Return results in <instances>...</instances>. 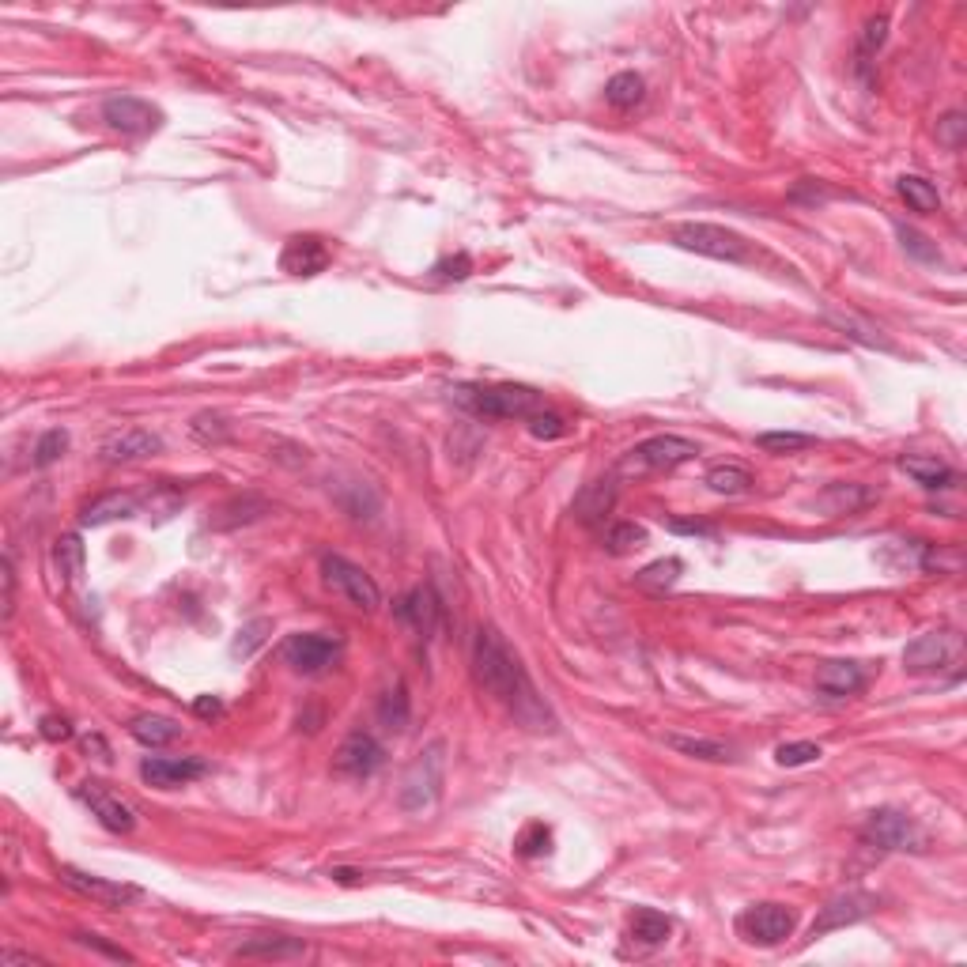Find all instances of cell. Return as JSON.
Returning <instances> with one entry per match:
<instances>
[{"label": "cell", "mask_w": 967, "mask_h": 967, "mask_svg": "<svg viewBox=\"0 0 967 967\" xmlns=\"http://www.w3.org/2000/svg\"><path fill=\"white\" fill-rule=\"evenodd\" d=\"M473 677L476 684L495 696L499 703H507L510 714L529 726V730H548L552 726V714L544 707V699L537 696L533 680L526 677L522 662L510 654V646L499 639V631L480 628L473 639Z\"/></svg>", "instance_id": "1"}, {"label": "cell", "mask_w": 967, "mask_h": 967, "mask_svg": "<svg viewBox=\"0 0 967 967\" xmlns=\"http://www.w3.org/2000/svg\"><path fill=\"white\" fill-rule=\"evenodd\" d=\"M458 405H465L476 416H492V420H529L544 408V393L533 386H458L454 390Z\"/></svg>", "instance_id": "2"}, {"label": "cell", "mask_w": 967, "mask_h": 967, "mask_svg": "<svg viewBox=\"0 0 967 967\" xmlns=\"http://www.w3.org/2000/svg\"><path fill=\"white\" fill-rule=\"evenodd\" d=\"M442 775H446V745L435 741L408 764L405 779H401V794H397L401 809L405 813H427L442 798Z\"/></svg>", "instance_id": "3"}, {"label": "cell", "mask_w": 967, "mask_h": 967, "mask_svg": "<svg viewBox=\"0 0 967 967\" xmlns=\"http://www.w3.org/2000/svg\"><path fill=\"white\" fill-rule=\"evenodd\" d=\"M673 242H677L680 250L714 257V261H730V265H741V261L752 257V246H748L745 238L737 235V231H730V227H718V223H699V220L677 223L673 227Z\"/></svg>", "instance_id": "4"}, {"label": "cell", "mask_w": 967, "mask_h": 967, "mask_svg": "<svg viewBox=\"0 0 967 967\" xmlns=\"http://www.w3.org/2000/svg\"><path fill=\"white\" fill-rule=\"evenodd\" d=\"M699 454V446L692 439H680V435H654L643 439L639 446H631L624 461H620V473L624 476H646V473H669L684 461H692Z\"/></svg>", "instance_id": "5"}, {"label": "cell", "mask_w": 967, "mask_h": 967, "mask_svg": "<svg viewBox=\"0 0 967 967\" xmlns=\"http://www.w3.org/2000/svg\"><path fill=\"white\" fill-rule=\"evenodd\" d=\"M322 575H325V586L329 590H337L352 609H363V612H374L378 605H382V590H378V582H374L359 563L344 560V556H325L322 560Z\"/></svg>", "instance_id": "6"}, {"label": "cell", "mask_w": 967, "mask_h": 967, "mask_svg": "<svg viewBox=\"0 0 967 967\" xmlns=\"http://www.w3.org/2000/svg\"><path fill=\"white\" fill-rule=\"evenodd\" d=\"M862 843L873 850H922L926 835L918 832V824L900 809H877L862 824Z\"/></svg>", "instance_id": "7"}, {"label": "cell", "mask_w": 967, "mask_h": 967, "mask_svg": "<svg viewBox=\"0 0 967 967\" xmlns=\"http://www.w3.org/2000/svg\"><path fill=\"white\" fill-rule=\"evenodd\" d=\"M102 121L121 136H148L163 125V110L136 95H110L102 102Z\"/></svg>", "instance_id": "8"}, {"label": "cell", "mask_w": 967, "mask_h": 967, "mask_svg": "<svg viewBox=\"0 0 967 967\" xmlns=\"http://www.w3.org/2000/svg\"><path fill=\"white\" fill-rule=\"evenodd\" d=\"M877 907H881V900H877L873 892H858V888L839 892V896H832V900L820 907V915H816L813 926H809V937H824V934H832V930L854 926V922H862V918L873 915Z\"/></svg>", "instance_id": "9"}, {"label": "cell", "mask_w": 967, "mask_h": 967, "mask_svg": "<svg viewBox=\"0 0 967 967\" xmlns=\"http://www.w3.org/2000/svg\"><path fill=\"white\" fill-rule=\"evenodd\" d=\"M737 934L752 945H779L794 934V911H786L782 903H756L737 918Z\"/></svg>", "instance_id": "10"}, {"label": "cell", "mask_w": 967, "mask_h": 967, "mask_svg": "<svg viewBox=\"0 0 967 967\" xmlns=\"http://www.w3.org/2000/svg\"><path fill=\"white\" fill-rule=\"evenodd\" d=\"M61 884L65 888H72V892H80L84 900L99 903V907H129V903H136L144 892L136 888V884H121V881H106V877H95V873H84V869L76 866H61Z\"/></svg>", "instance_id": "11"}, {"label": "cell", "mask_w": 967, "mask_h": 967, "mask_svg": "<svg viewBox=\"0 0 967 967\" xmlns=\"http://www.w3.org/2000/svg\"><path fill=\"white\" fill-rule=\"evenodd\" d=\"M340 658V643L337 639H329V635H291L288 643H284V662L295 669V673H306V677H314V673H325L329 665H337Z\"/></svg>", "instance_id": "12"}, {"label": "cell", "mask_w": 967, "mask_h": 967, "mask_svg": "<svg viewBox=\"0 0 967 967\" xmlns=\"http://www.w3.org/2000/svg\"><path fill=\"white\" fill-rule=\"evenodd\" d=\"M382 760H386L382 745L374 741L371 733L359 730V733H348L344 745L337 748L333 771H337V775H348V779H371L374 771L382 767Z\"/></svg>", "instance_id": "13"}, {"label": "cell", "mask_w": 967, "mask_h": 967, "mask_svg": "<svg viewBox=\"0 0 967 967\" xmlns=\"http://www.w3.org/2000/svg\"><path fill=\"white\" fill-rule=\"evenodd\" d=\"M208 764L197 756H148L140 764V779L155 786V790H174V786H186V782L201 779Z\"/></svg>", "instance_id": "14"}, {"label": "cell", "mask_w": 967, "mask_h": 967, "mask_svg": "<svg viewBox=\"0 0 967 967\" xmlns=\"http://www.w3.org/2000/svg\"><path fill=\"white\" fill-rule=\"evenodd\" d=\"M80 801H84L87 809H91V816L99 820L106 832L114 835H129L136 828V813L125 805L121 798H114L106 786H99V782H84L80 786Z\"/></svg>", "instance_id": "15"}, {"label": "cell", "mask_w": 967, "mask_h": 967, "mask_svg": "<svg viewBox=\"0 0 967 967\" xmlns=\"http://www.w3.org/2000/svg\"><path fill=\"white\" fill-rule=\"evenodd\" d=\"M956 650H960V643L952 639L949 631H930V635H918L915 643H907V650H903V665H907L911 673H934V669L952 665Z\"/></svg>", "instance_id": "16"}, {"label": "cell", "mask_w": 967, "mask_h": 967, "mask_svg": "<svg viewBox=\"0 0 967 967\" xmlns=\"http://www.w3.org/2000/svg\"><path fill=\"white\" fill-rule=\"evenodd\" d=\"M280 269L288 276H318L329 269V246L318 235H291L280 250Z\"/></svg>", "instance_id": "17"}, {"label": "cell", "mask_w": 967, "mask_h": 967, "mask_svg": "<svg viewBox=\"0 0 967 967\" xmlns=\"http://www.w3.org/2000/svg\"><path fill=\"white\" fill-rule=\"evenodd\" d=\"M397 616H401V620H405V624L416 631V635L431 639V635L439 631L442 605H439V597H435V590H431V586H416V590H408V594L397 601Z\"/></svg>", "instance_id": "18"}, {"label": "cell", "mask_w": 967, "mask_h": 967, "mask_svg": "<svg viewBox=\"0 0 967 967\" xmlns=\"http://www.w3.org/2000/svg\"><path fill=\"white\" fill-rule=\"evenodd\" d=\"M163 450V439L144 431V427H133V431H121L114 439L102 442L99 458L110 461V465H121V461H144Z\"/></svg>", "instance_id": "19"}, {"label": "cell", "mask_w": 967, "mask_h": 967, "mask_svg": "<svg viewBox=\"0 0 967 967\" xmlns=\"http://www.w3.org/2000/svg\"><path fill=\"white\" fill-rule=\"evenodd\" d=\"M816 688L832 699L858 696L866 688V669L858 662H824L816 669Z\"/></svg>", "instance_id": "20"}, {"label": "cell", "mask_w": 967, "mask_h": 967, "mask_svg": "<svg viewBox=\"0 0 967 967\" xmlns=\"http://www.w3.org/2000/svg\"><path fill=\"white\" fill-rule=\"evenodd\" d=\"M136 507H140V499H136L133 492H106V495H99L95 503H87V507L80 510V526H87V529L110 526V522H118V518H133Z\"/></svg>", "instance_id": "21"}, {"label": "cell", "mask_w": 967, "mask_h": 967, "mask_svg": "<svg viewBox=\"0 0 967 967\" xmlns=\"http://www.w3.org/2000/svg\"><path fill=\"white\" fill-rule=\"evenodd\" d=\"M612 507H616V480H612V476L586 484V488L575 495V518L578 522H586V526L605 522V514H609Z\"/></svg>", "instance_id": "22"}, {"label": "cell", "mask_w": 967, "mask_h": 967, "mask_svg": "<svg viewBox=\"0 0 967 967\" xmlns=\"http://www.w3.org/2000/svg\"><path fill=\"white\" fill-rule=\"evenodd\" d=\"M306 945L295 941V937H280V934H257L250 941H242L235 949V956H246V960H291V956H303Z\"/></svg>", "instance_id": "23"}, {"label": "cell", "mask_w": 967, "mask_h": 967, "mask_svg": "<svg viewBox=\"0 0 967 967\" xmlns=\"http://www.w3.org/2000/svg\"><path fill=\"white\" fill-rule=\"evenodd\" d=\"M900 469L907 476H915L918 484H922V488H930V492H937V488H949L952 480H956V473H952L945 461H941V458H922V454H903Z\"/></svg>", "instance_id": "24"}, {"label": "cell", "mask_w": 967, "mask_h": 967, "mask_svg": "<svg viewBox=\"0 0 967 967\" xmlns=\"http://www.w3.org/2000/svg\"><path fill=\"white\" fill-rule=\"evenodd\" d=\"M129 733L144 748H163L182 737V726L170 722V718H159V714H136L133 722H129Z\"/></svg>", "instance_id": "25"}, {"label": "cell", "mask_w": 967, "mask_h": 967, "mask_svg": "<svg viewBox=\"0 0 967 967\" xmlns=\"http://www.w3.org/2000/svg\"><path fill=\"white\" fill-rule=\"evenodd\" d=\"M680 575H684V563H680L677 556H669V560L646 563L643 571L635 575V586H643V590H654V594H665V590H673V586H677Z\"/></svg>", "instance_id": "26"}, {"label": "cell", "mask_w": 967, "mask_h": 967, "mask_svg": "<svg viewBox=\"0 0 967 967\" xmlns=\"http://www.w3.org/2000/svg\"><path fill=\"white\" fill-rule=\"evenodd\" d=\"M877 495L869 492V488H862V484H832L828 492H824V507H828V514H854V510L869 507Z\"/></svg>", "instance_id": "27"}, {"label": "cell", "mask_w": 967, "mask_h": 967, "mask_svg": "<svg viewBox=\"0 0 967 967\" xmlns=\"http://www.w3.org/2000/svg\"><path fill=\"white\" fill-rule=\"evenodd\" d=\"M669 934H673V922L662 911H654V907H639L635 918H631V937L643 941V945H662Z\"/></svg>", "instance_id": "28"}, {"label": "cell", "mask_w": 967, "mask_h": 967, "mask_svg": "<svg viewBox=\"0 0 967 967\" xmlns=\"http://www.w3.org/2000/svg\"><path fill=\"white\" fill-rule=\"evenodd\" d=\"M408 714H412V707H408V692H405V684L397 680V684L386 688L382 699H378V722H382L386 730H405Z\"/></svg>", "instance_id": "29"}, {"label": "cell", "mask_w": 967, "mask_h": 967, "mask_svg": "<svg viewBox=\"0 0 967 967\" xmlns=\"http://www.w3.org/2000/svg\"><path fill=\"white\" fill-rule=\"evenodd\" d=\"M643 76H635V72H616L609 84H605V99H609V106H616V110H631V106H639L643 102Z\"/></svg>", "instance_id": "30"}, {"label": "cell", "mask_w": 967, "mask_h": 967, "mask_svg": "<svg viewBox=\"0 0 967 967\" xmlns=\"http://www.w3.org/2000/svg\"><path fill=\"white\" fill-rule=\"evenodd\" d=\"M665 741H669V748H677V752H684V756H696V760H711V764L733 760V748L722 745V741H707V737H680V733L665 737Z\"/></svg>", "instance_id": "31"}, {"label": "cell", "mask_w": 967, "mask_h": 967, "mask_svg": "<svg viewBox=\"0 0 967 967\" xmlns=\"http://www.w3.org/2000/svg\"><path fill=\"white\" fill-rule=\"evenodd\" d=\"M900 197L911 204L915 212H937V208H941V193H937L934 182H926L922 174H903Z\"/></svg>", "instance_id": "32"}, {"label": "cell", "mask_w": 967, "mask_h": 967, "mask_svg": "<svg viewBox=\"0 0 967 967\" xmlns=\"http://www.w3.org/2000/svg\"><path fill=\"white\" fill-rule=\"evenodd\" d=\"M53 563H57V571H61L65 582H76L84 575V541L76 533H65L61 541L53 544Z\"/></svg>", "instance_id": "33"}, {"label": "cell", "mask_w": 967, "mask_h": 967, "mask_svg": "<svg viewBox=\"0 0 967 967\" xmlns=\"http://www.w3.org/2000/svg\"><path fill=\"white\" fill-rule=\"evenodd\" d=\"M707 488L714 495H745L752 488V473L741 465H714L707 473Z\"/></svg>", "instance_id": "34"}, {"label": "cell", "mask_w": 967, "mask_h": 967, "mask_svg": "<svg viewBox=\"0 0 967 967\" xmlns=\"http://www.w3.org/2000/svg\"><path fill=\"white\" fill-rule=\"evenodd\" d=\"M756 442H760V450H767V454H801V450L816 446L813 435H798V431H764Z\"/></svg>", "instance_id": "35"}, {"label": "cell", "mask_w": 967, "mask_h": 967, "mask_svg": "<svg viewBox=\"0 0 967 967\" xmlns=\"http://www.w3.org/2000/svg\"><path fill=\"white\" fill-rule=\"evenodd\" d=\"M643 544H646V529L635 526V522H620V526H612L609 537H605V548H609L612 556L635 552V548H643Z\"/></svg>", "instance_id": "36"}, {"label": "cell", "mask_w": 967, "mask_h": 967, "mask_svg": "<svg viewBox=\"0 0 967 967\" xmlns=\"http://www.w3.org/2000/svg\"><path fill=\"white\" fill-rule=\"evenodd\" d=\"M824 756V748L813 745V741H790V745L775 748V764L779 767H801V764H816Z\"/></svg>", "instance_id": "37"}, {"label": "cell", "mask_w": 967, "mask_h": 967, "mask_svg": "<svg viewBox=\"0 0 967 967\" xmlns=\"http://www.w3.org/2000/svg\"><path fill=\"white\" fill-rule=\"evenodd\" d=\"M514 847H518V854H522V858H541V854H548V850H552V832L544 828L541 820H533L526 832L518 835V843H514Z\"/></svg>", "instance_id": "38"}, {"label": "cell", "mask_w": 967, "mask_h": 967, "mask_svg": "<svg viewBox=\"0 0 967 967\" xmlns=\"http://www.w3.org/2000/svg\"><path fill=\"white\" fill-rule=\"evenodd\" d=\"M828 322H832L835 329H843L847 337L869 344V348H888V340L881 337V329H873V325H858L854 318H843V314H828Z\"/></svg>", "instance_id": "39"}, {"label": "cell", "mask_w": 967, "mask_h": 967, "mask_svg": "<svg viewBox=\"0 0 967 967\" xmlns=\"http://www.w3.org/2000/svg\"><path fill=\"white\" fill-rule=\"evenodd\" d=\"M65 450H68V431L53 427V431H46V435L38 439V446H34V465H53Z\"/></svg>", "instance_id": "40"}, {"label": "cell", "mask_w": 967, "mask_h": 967, "mask_svg": "<svg viewBox=\"0 0 967 967\" xmlns=\"http://www.w3.org/2000/svg\"><path fill=\"white\" fill-rule=\"evenodd\" d=\"M964 129H967L964 114L952 110V114H945V118L937 121V140H941L945 148H960V144H964Z\"/></svg>", "instance_id": "41"}, {"label": "cell", "mask_w": 967, "mask_h": 967, "mask_svg": "<svg viewBox=\"0 0 967 967\" xmlns=\"http://www.w3.org/2000/svg\"><path fill=\"white\" fill-rule=\"evenodd\" d=\"M272 631V624L269 620H254V624H246V628L238 631V639H235V654H254L257 646L265 643V635Z\"/></svg>", "instance_id": "42"}, {"label": "cell", "mask_w": 967, "mask_h": 967, "mask_svg": "<svg viewBox=\"0 0 967 967\" xmlns=\"http://www.w3.org/2000/svg\"><path fill=\"white\" fill-rule=\"evenodd\" d=\"M900 238H903V250L911 257H918V261H937V246L926 235H918L911 227H900Z\"/></svg>", "instance_id": "43"}, {"label": "cell", "mask_w": 967, "mask_h": 967, "mask_svg": "<svg viewBox=\"0 0 967 967\" xmlns=\"http://www.w3.org/2000/svg\"><path fill=\"white\" fill-rule=\"evenodd\" d=\"M529 431L537 435V439H560L563 431H567V424H563L556 412H537V416H529Z\"/></svg>", "instance_id": "44"}, {"label": "cell", "mask_w": 967, "mask_h": 967, "mask_svg": "<svg viewBox=\"0 0 967 967\" xmlns=\"http://www.w3.org/2000/svg\"><path fill=\"white\" fill-rule=\"evenodd\" d=\"M884 38H888V16H873L866 23V31H862V57H869V53H877L884 46Z\"/></svg>", "instance_id": "45"}, {"label": "cell", "mask_w": 967, "mask_h": 967, "mask_svg": "<svg viewBox=\"0 0 967 967\" xmlns=\"http://www.w3.org/2000/svg\"><path fill=\"white\" fill-rule=\"evenodd\" d=\"M435 272H439L442 280H465V276L473 272V257H469V254L442 257L439 265H435Z\"/></svg>", "instance_id": "46"}, {"label": "cell", "mask_w": 967, "mask_h": 967, "mask_svg": "<svg viewBox=\"0 0 967 967\" xmlns=\"http://www.w3.org/2000/svg\"><path fill=\"white\" fill-rule=\"evenodd\" d=\"M38 730H42V737H46V741H68V737H72V726H68V718H57V714H46Z\"/></svg>", "instance_id": "47"}, {"label": "cell", "mask_w": 967, "mask_h": 967, "mask_svg": "<svg viewBox=\"0 0 967 967\" xmlns=\"http://www.w3.org/2000/svg\"><path fill=\"white\" fill-rule=\"evenodd\" d=\"M16 612V567L12 556H4V620Z\"/></svg>", "instance_id": "48"}, {"label": "cell", "mask_w": 967, "mask_h": 967, "mask_svg": "<svg viewBox=\"0 0 967 967\" xmlns=\"http://www.w3.org/2000/svg\"><path fill=\"white\" fill-rule=\"evenodd\" d=\"M669 529L673 533H684V537H714V526H707V522H688V518H669Z\"/></svg>", "instance_id": "49"}, {"label": "cell", "mask_w": 967, "mask_h": 967, "mask_svg": "<svg viewBox=\"0 0 967 967\" xmlns=\"http://www.w3.org/2000/svg\"><path fill=\"white\" fill-rule=\"evenodd\" d=\"M80 941H84V945H91V949L106 952V956H114V960H133L129 952H121V949H110V945H102V941H99V937H95V934H80Z\"/></svg>", "instance_id": "50"}, {"label": "cell", "mask_w": 967, "mask_h": 967, "mask_svg": "<svg viewBox=\"0 0 967 967\" xmlns=\"http://www.w3.org/2000/svg\"><path fill=\"white\" fill-rule=\"evenodd\" d=\"M193 711L204 714V718H208V714H220V699H208V696L197 699V703H193Z\"/></svg>", "instance_id": "51"}]
</instances>
